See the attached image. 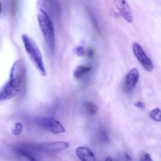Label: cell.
Segmentation results:
<instances>
[{
  "instance_id": "6da1fadb",
  "label": "cell",
  "mask_w": 161,
  "mask_h": 161,
  "mask_svg": "<svg viewBox=\"0 0 161 161\" xmlns=\"http://www.w3.org/2000/svg\"><path fill=\"white\" fill-rule=\"evenodd\" d=\"M26 81L25 63L22 60H17L11 68L9 80L1 90V101L10 99L17 96L25 87Z\"/></svg>"
},
{
  "instance_id": "7a4b0ae2",
  "label": "cell",
  "mask_w": 161,
  "mask_h": 161,
  "mask_svg": "<svg viewBox=\"0 0 161 161\" xmlns=\"http://www.w3.org/2000/svg\"><path fill=\"white\" fill-rule=\"evenodd\" d=\"M37 20L47 48L53 54L55 50V36L53 22L47 12L40 8L38 12Z\"/></svg>"
},
{
  "instance_id": "3957f363",
  "label": "cell",
  "mask_w": 161,
  "mask_h": 161,
  "mask_svg": "<svg viewBox=\"0 0 161 161\" xmlns=\"http://www.w3.org/2000/svg\"><path fill=\"white\" fill-rule=\"evenodd\" d=\"M22 40L25 50L30 60L41 75L45 76L46 71L42 53L35 41L26 34L22 36Z\"/></svg>"
},
{
  "instance_id": "277c9868",
  "label": "cell",
  "mask_w": 161,
  "mask_h": 161,
  "mask_svg": "<svg viewBox=\"0 0 161 161\" xmlns=\"http://www.w3.org/2000/svg\"><path fill=\"white\" fill-rule=\"evenodd\" d=\"M132 49L136 57L144 68L149 72L153 71L154 68L153 63L147 56L140 45L137 43H134Z\"/></svg>"
},
{
  "instance_id": "5b68a950",
  "label": "cell",
  "mask_w": 161,
  "mask_h": 161,
  "mask_svg": "<svg viewBox=\"0 0 161 161\" xmlns=\"http://www.w3.org/2000/svg\"><path fill=\"white\" fill-rule=\"evenodd\" d=\"M39 124L43 128L55 134L65 132V129L61 122L52 118H42L39 120Z\"/></svg>"
},
{
  "instance_id": "8992f818",
  "label": "cell",
  "mask_w": 161,
  "mask_h": 161,
  "mask_svg": "<svg viewBox=\"0 0 161 161\" xmlns=\"http://www.w3.org/2000/svg\"><path fill=\"white\" fill-rule=\"evenodd\" d=\"M69 146V144L65 142H55L32 146V147L35 150L46 153L54 152L63 150L68 148Z\"/></svg>"
},
{
  "instance_id": "52a82bcc",
  "label": "cell",
  "mask_w": 161,
  "mask_h": 161,
  "mask_svg": "<svg viewBox=\"0 0 161 161\" xmlns=\"http://www.w3.org/2000/svg\"><path fill=\"white\" fill-rule=\"evenodd\" d=\"M139 78L138 70L136 68L131 69L126 77L124 86L126 90L130 91L132 90L137 84Z\"/></svg>"
},
{
  "instance_id": "ba28073f",
  "label": "cell",
  "mask_w": 161,
  "mask_h": 161,
  "mask_svg": "<svg viewBox=\"0 0 161 161\" xmlns=\"http://www.w3.org/2000/svg\"><path fill=\"white\" fill-rule=\"evenodd\" d=\"M117 6L120 16L124 18L127 22L131 23L133 20L129 6L125 1H118L117 2Z\"/></svg>"
},
{
  "instance_id": "9c48e42d",
  "label": "cell",
  "mask_w": 161,
  "mask_h": 161,
  "mask_svg": "<svg viewBox=\"0 0 161 161\" xmlns=\"http://www.w3.org/2000/svg\"><path fill=\"white\" fill-rule=\"evenodd\" d=\"M76 153L81 161H96V156L90 148L80 146L76 150Z\"/></svg>"
},
{
  "instance_id": "30bf717a",
  "label": "cell",
  "mask_w": 161,
  "mask_h": 161,
  "mask_svg": "<svg viewBox=\"0 0 161 161\" xmlns=\"http://www.w3.org/2000/svg\"><path fill=\"white\" fill-rule=\"evenodd\" d=\"M92 67L89 66L79 65L75 69L73 77L76 80H80L90 72Z\"/></svg>"
},
{
  "instance_id": "8fae6325",
  "label": "cell",
  "mask_w": 161,
  "mask_h": 161,
  "mask_svg": "<svg viewBox=\"0 0 161 161\" xmlns=\"http://www.w3.org/2000/svg\"><path fill=\"white\" fill-rule=\"evenodd\" d=\"M18 152L20 155L27 159L28 161H39L38 156L30 151L19 149L18 150Z\"/></svg>"
},
{
  "instance_id": "7c38bea8",
  "label": "cell",
  "mask_w": 161,
  "mask_h": 161,
  "mask_svg": "<svg viewBox=\"0 0 161 161\" xmlns=\"http://www.w3.org/2000/svg\"><path fill=\"white\" fill-rule=\"evenodd\" d=\"M84 107L86 111L89 115H94L98 112V107L92 102H86L84 103Z\"/></svg>"
},
{
  "instance_id": "4fadbf2b",
  "label": "cell",
  "mask_w": 161,
  "mask_h": 161,
  "mask_svg": "<svg viewBox=\"0 0 161 161\" xmlns=\"http://www.w3.org/2000/svg\"><path fill=\"white\" fill-rule=\"evenodd\" d=\"M149 117L151 119L155 121H161V110L159 108L153 110L149 113Z\"/></svg>"
},
{
  "instance_id": "5bb4252c",
  "label": "cell",
  "mask_w": 161,
  "mask_h": 161,
  "mask_svg": "<svg viewBox=\"0 0 161 161\" xmlns=\"http://www.w3.org/2000/svg\"><path fill=\"white\" fill-rule=\"evenodd\" d=\"M86 51L85 49V44L83 42H81L77 47L76 50V53L79 56H83L86 54Z\"/></svg>"
},
{
  "instance_id": "9a60e30c",
  "label": "cell",
  "mask_w": 161,
  "mask_h": 161,
  "mask_svg": "<svg viewBox=\"0 0 161 161\" xmlns=\"http://www.w3.org/2000/svg\"><path fill=\"white\" fill-rule=\"evenodd\" d=\"M99 138L101 141L103 143H107L108 142L109 137L107 131L105 129H101L99 132Z\"/></svg>"
},
{
  "instance_id": "2e32d148",
  "label": "cell",
  "mask_w": 161,
  "mask_h": 161,
  "mask_svg": "<svg viewBox=\"0 0 161 161\" xmlns=\"http://www.w3.org/2000/svg\"><path fill=\"white\" fill-rule=\"evenodd\" d=\"M22 128H23V126L21 123L20 122L17 123L14 126V128H13V134L16 136L20 135L22 132Z\"/></svg>"
},
{
  "instance_id": "e0dca14e",
  "label": "cell",
  "mask_w": 161,
  "mask_h": 161,
  "mask_svg": "<svg viewBox=\"0 0 161 161\" xmlns=\"http://www.w3.org/2000/svg\"><path fill=\"white\" fill-rule=\"evenodd\" d=\"M134 106L138 108L141 110H144L145 108V106L143 102L141 101H137L135 102Z\"/></svg>"
},
{
  "instance_id": "ac0fdd59",
  "label": "cell",
  "mask_w": 161,
  "mask_h": 161,
  "mask_svg": "<svg viewBox=\"0 0 161 161\" xmlns=\"http://www.w3.org/2000/svg\"><path fill=\"white\" fill-rule=\"evenodd\" d=\"M140 161H153V160L149 154L146 153L141 158Z\"/></svg>"
},
{
  "instance_id": "d6986e66",
  "label": "cell",
  "mask_w": 161,
  "mask_h": 161,
  "mask_svg": "<svg viewBox=\"0 0 161 161\" xmlns=\"http://www.w3.org/2000/svg\"><path fill=\"white\" fill-rule=\"evenodd\" d=\"M126 161H132V159L131 157L127 154H125Z\"/></svg>"
},
{
  "instance_id": "ffe728a7",
  "label": "cell",
  "mask_w": 161,
  "mask_h": 161,
  "mask_svg": "<svg viewBox=\"0 0 161 161\" xmlns=\"http://www.w3.org/2000/svg\"><path fill=\"white\" fill-rule=\"evenodd\" d=\"M112 161V158L111 157H108L106 159V161Z\"/></svg>"
}]
</instances>
